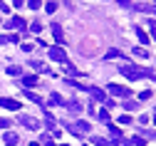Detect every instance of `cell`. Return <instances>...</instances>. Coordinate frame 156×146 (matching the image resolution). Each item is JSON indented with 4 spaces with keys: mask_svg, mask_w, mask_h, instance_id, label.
<instances>
[{
    "mask_svg": "<svg viewBox=\"0 0 156 146\" xmlns=\"http://www.w3.org/2000/svg\"><path fill=\"white\" fill-rule=\"evenodd\" d=\"M52 35H55V40H57V45H62L65 42V30H62V25H57V23H52Z\"/></svg>",
    "mask_w": 156,
    "mask_h": 146,
    "instance_id": "obj_8",
    "label": "cell"
},
{
    "mask_svg": "<svg viewBox=\"0 0 156 146\" xmlns=\"http://www.w3.org/2000/svg\"><path fill=\"white\" fill-rule=\"evenodd\" d=\"M23 3H25V0H12V5H15V8H23Z\"/></svg>",
    "mask_w": 156,
    "mask_h": 146,
    "instance_id": "obj_38",
    "label": "cell"
},
{
    "mask_svg": "<svg viewBox=\"0 0 156 146\" xmlns=\"http://www.w3.org/2000/svg\"><path fill=\"white\" fill-rule=\"evenodd\" d=\"M8 126H10V121L8 119H0V129H8Z\"/></svg>",
    "mask_w": 156,
    "mask_h": 146,
    "instance_id": "obj_35",
    "label": "cell"
},
{
    "mask_svg": "<svg viewBox=\"0 0 156 146\" xmlns=\"http://www.w3.org/2000/svg\"><path fill=\"white\" fill-rule=\"evenodd\" d=\"M114 144H116V146H131V139H116Z\"/></svg>",
    "mask_w": 156,
    "mask_h": 146,
    "instance_id": "obj_31",
    "label": "cell"
},
{
    "mask_svg": "<svg viewBox=\"0 0 156 146\" xmlns=\"http://www.w3.org/2000/svg\"><path fill=\"white\" fill-rule=\"evenodd\" d=\"M57 10V3H47V12H55Z\"/></svg>",
    "mask_w": 156,
    "mask_h": 146,
    "instance_id": "obj_36",
    "label": "cell"
},
{
    "mask_svg": "<svg viewBox=\"0 0 156 146\" xmlns=\"http://www.w3.org/2000/svg\"><path fill=\"white\" fill-rule=\"evenodd\" d=\"M136 37H139V40H141L144 45L149 42V37H146V32H144V27H136Z\"/></svg>",
    "mask_w": 156,
    "mask_h": 146,
    "instance_id": "obj_22",
    "label": "cell"
},
{
    "mask_svg": "<svg viewBox=\"0 0 156 146\" xmlns=\"http://www.w3.org/2000/svg\"><path fill=\"white\" fill-rule=\"evenodd\" d=\"M62 69H65V74H69V77H84L74 65H69V62H62Z\"/></svg>",
    "mask_w": 156,
    "mask_h": 146,
    "instance_id": "obj_11",
    "label": "cell"
},
{
    "mask_svg": "<svg viewBox=\"0 0 156 146\" xmlns=\"http://www.w3.org/2000/svg\"><path fill=\"white\" fill-rule=\"evenodd\" d=\"M30 67L37 69V72H47V77H52V69L45 65V62H40V59H30Z\"/></svg>",
    "mask_w": 156,
    "mask_h": 146,
    "instance_id": "obj_9",
    "label": "cell"
},
{
    "mask_svg": "<svg viewBox=\"0 0 156 146\" xmlns=\"http://www.w3.org/2000/svg\"><path fill=\"white\" fill-rule=\"evenodd\" d=\"M107 92L114 94V97H131V89L122 87V84H107Z\"/></svg>",
    "mask_w": 156,
    "mask_h": 146,
    "instance_id": "obj_4",
    "label": "cell"
},
{
    "mask_svg": "<svg viewBox=\"0 0 156 146\" xmlns=\"http://www.w3.org/2000/svg\"><path fill=\"white\" fill-rule=\"evenodd\" d=\"M8 74H10V77H20V74H23V67L10 65V67H8Z\"/></svg>",
    "mask_w": 156,
    "mask_h": 146,
    "instance_id": "obj_18",
    "label": "cell"
},
{
    "mask_svg": "<svg viewBox=\"0 0 156 146\" xmlns=\"http://www.w3.org/2000/svg\"><path fill=\"white\" fill-rule=\"evenodd\" d=\"M50 104H55V107H65V99L57 94V92H52V94H50Z\"/></svg>",
    "mask_w": 156,
    "mask_h": 146,
    "instance_id": "obj_16",
    "label": "cell"
},
{
    "mask_svg": "<svg viewBox=\"0 0 156 146\" xmlns=\"http://www.w3.org/2000/svg\"><path fill=\"white\" fill-rule=\"evenodd\" d=\"M146 27L151 32V40H156V20H146Z\"/></svg>",
    "mask_w": 156,
    "mask_h": 146,
    "instance_id": "obj_20",
    "label": "cell"
},
{
    "mask_svg": "<svg viewBox=\"0 0 156 146\" xmlns=\"http://www.w3.org/2000/svg\"><path fill=\"white\" fill-rule=\"evenodd\" d=\"M8 42H20V37H17L15 32H8V35L0 37V45H8Z\"/></svg>",
    "mask_w": 156,
    "mask_h": 146,
    "instance_id": "obj_13",
    "label": "cell"
},
{
    "mask_svg": "<svg viewBox=\"0 0 156 146\" xmlns=\"http://www.w3.org/2000/svg\"><path fill=\"white\" fill-rule=\"evenodd\" d=\"M20 124H23L25 129H37V126H40V121H35V119H30V116H23Z\"/></svg>",
    "mask_w": 156,
    "mask_h": 146,
    "instance_id": "obj_12",
    "label": "cell"
},
{
    "mask_svg": "<svg viewBox=\"0 0 156 146\" xmlns=\"http://www.w3.org/2000/svg\"><path fill=\"white\" fill-rule=\"evenodd\" d=\"M47 55L55 59V62H67V52L62 47H47Z\"/></svg>",
    "mask_w": 156,
    "mask_h": 146,
    "instance_id": "obj_5",
    "label": "cell"
},
{
    "mask_svg": "<svg viewBox=\"0 0 156 146\" xmlns=\"http://www.w3.org/2000/svg\"><path fill=\"white\" fill-rule=\"evenodd\" d=\"M99 121L109 124V112H107V109H102V112H99Z\"/></svg>",
    "mask_w": 156,
    "mask_h": 146,
    "instance_id": "obj_30",
    "label": "cell"
},
{
    "mask_svg": "<svg viewBox=\"0 0 156 146\" xmlns=\"http://www.w3.org/2000/svg\"><path fill=\"white\" fill-rule=\"evenodd\" d=\"M65 107H67L69 112H82V104L77 101V99H69V101H65Z\"/></svg>",
    "mask_w": 156,
    "mask_h": 146,
    "instance_id": "obj_15",
    "label": "cell"
},
{
    "mask_svg": "<svg viewBox=\"0 0 156 146\" xmlns=\"http://www.w3.org/2000/svg\"><path fill=\"white\" fill-rule=\"evenodd\" d=\"M25 97H27L30 101H35V104H42V99H40V97H37L35 92H25Z\"/></svg>",
    "mask_w": 156,
    "mask_h": 146,
    "instance_id": "obj_25",
    "label": "cell"
},
{
    "mask_svg": "<svg viewBox=\"0 0 156 146\" xmlns=\"http://www.w3.org/2000/svg\"><path fill=\"white\" fill-rule=\"evenodd\" d=\"M3 141H5V146H17V144H20V136H17L15 131H5Z\"/></svg>",
    "mask_w": 156,
    "mask_h": 146,
    "instance_id": "obj_10",
    "label": "cell"
},
{
    "mask_svg": "<svg viewBox=\"0 0 156 146\" xmlns=\"http://www.w3.org/2000/svg\"><path fill=\"white\" fill-rule=\"evenodd\" d=\"M40 30H42V23H32L30 25V32H40Z\"/></svg>",
    "mask_w": 156,
    "mask_h": 146,
    "instance_id": "obj_32",
    "label": "cell"
},
{
    "mask_svg": "<svg viewBox=\"0 0 156 146\" xmlns=\"http://www.w3.org/2000/svg\"><path fill=\"white\" fill-rule=\"evenodd\" d=\"M139 136H144V139H156V131H146V134H139Z\"/></svg>",
    "mask_w": 156,
    "mask_h": 146,
    "instance_id": "obj_34",
    "label": "cell"
},
{
    "mask_svg": "<svg viewBox=\"0 0 156 146\" xmlns=\"http://www.w3.org/2000/svg\"><path fill=\"white\" fill-rule=\"evenodd\" d=\"M131 144H136V146H144V144H146V139H144V136H139V134H136V136L131 139Z\"/></svg>",
    "mask_w": 156,
    "mask_h": 146,
    "instance_id": "obj_28",
    "label": "cell"
},
{
    "mask_svg": "<svg viewBox=\"0 0 156 146\" xmlns=\"http://www.w3.org/2000/svg\"><path fill=\"white\" fill-rule=\"evenodd\" d=\"M65 126H67V131H72V134H77V136L89 134V124H87V121H72V124L65 121Z\"/></svg>",
    "mask_w": 156,
    "mask_h": 146,
    "instance_id": "obj_2",
    "label": "cell"
},
{
    "mask_svg": "<svg viewBox=\"0 0 156 146\" xmlns=\"http://www.w3.org/2000/svg\"><path fill=\"white\" fill-rule=\"evenodd\" d=\"M89 144L92 146H109V141L104 136H89Z\"/></svg>",
    "mask_w": 156,
    "mask_h": 146,
    "instance_id": "obj_14",
    "label": "cell"
},
{
    "mask_svg": "<svg viewBox=\"0 0 156 146\" xmlns=\"http://www.w3.org/2000/svg\"><path fill=\"white\" fill-rule=\"evenodd\" d=\"M45 146H57V144H52V141H45Z\"/></svg>",
    "mask_w": 156,
    "mask_h": 146,
    "instance_id": "obj_40",
    "label": "cell"
},
{
    "mask_svg": "<svg viewBox=\"0 0 156 146\" xmlns=\"http://www.w3.org/2000/svg\"><path fill=\"white\" fill-rule=\"evenodd\" d=\"M20 50H23V52H32V45H30V42H23Z\"/></svg>",
    "mask_w": 156,
    "mask_h": 146,
    "instance_id": "obj_33",
    "label": "cell"
},
{
    "mask_svg": "<svg viewBox=\"0 0 156 146\" xmlns=\"http://www.w3.org/2000/svg\"><path fill=\"white\" fill-rule=\"evenodd\" d=\"M87 92H89L92 99H97V101H104V104L109 101V99H107V92H102L99 87H87Z\"/></svg>",
    "mask_w": 156,
    "mask_h": 146,
    "instance_id": "obj_7",
    "label": "cell"
},
{
    "mask_svg": "<svg viewBox=\"0 0 156 146\" xmlns=\"http://www.w3.org/2000/svg\"><path fill=\"white\" fill-rule=\"evenodd\" d=\"M0 107H3V109H12V112H17V109H20V101H17V99H8V97H0Z\"/></svg>",
    "mask_w": 156,
    "mask_h": 146,
    "instance_id": "obj_6",
    "label": "cell"
},
{
    "mask_svg": "<svg viewBox=\"0 0 156 146\" xmlns=\"http://www.w3.org/2000/svg\"><path fill=\"white\" fill-rule=\"evenodd\" d=\"M154 3H156V0H154Z\"/></svg>",
    "mask_w": 156,
    "mask_h": 146,
    "instance_id": "obj_42",
    "label": "cell"
},
{
    "mask_svg": "<svg viewBox=\"0 0 156 146\" xmlns=\"http://www.w3.org/2000/svg\"><path fill=\"white\" fill-rule=\"evenodd\" d=\"M23 82H25V84H37V77H32V74H27V77H23Z\"/></svg>",
    "mask_w": 156,
    "mask_h": 146,
    "instance_id": "obj_27",
    "label": "cell"
},
{
    "mask_svg": "<svg viewBox=\"0 0 156 146\" xmlns=\"http://www.w3.org/2000/svg\"><path fill=\"white\" fill-rule=\"evenodd\" d=\"M134 109H139V101L136 99H126L124 101V112H134Z\"/></svg>",
    "mask_w": 156,
    "mask_h": 146,
    "instance_id": "obj_17",
    "label": "cell"
},
{
    "mask_svg": "<svg viewBox=\"0 0 156 146\" xmlns=\"http://www.w3.org/2000/svg\"><path fill=\"white\" fill-rule=\"evenodd\" d=\"M30 146H42V144H37V141H32V144H30Z\"/></svg>",
    "mask_w": 156,
    "mask_h": 146,
    "instance_id": "obj_41",
    "label": "cell"
},
{
    "mask_svg": "<svg viewBox=\"0 0 156 146\" xmlns=\"http://www.w3.org/2000/svg\"><path fill=\"white\" fill-rule=\"evenodd\" d=\"M119 5H131V0H119Z\"/></svg>",
    "mask_w": 156,
    "mask_h": 146,
    "instance_id": "obj_39",
    "label": "cell"
},
{
    "mask_svg": "<svg viewBox=\"0 0 156 146\" xmlns=\"http://www.w3.org/2000/svg\"><path fill=\"white\" fill-rule=\"evenodd\" d=\"M116 57H124L119 50H107V59H116Z\"/></svg>",
    "mask_w": 156,
    "mask_h": 146,
    "instance_id": "obj_24",
    "label": "cell"
},
{
    "mask_svg": "<svg viewBox=\"0 0 156 146\" xmlns=\"http://www.w3.org/2000/svg\"><path fill=\"white\" fill-rule=\"evenodd\" d=\"M131 52H134L136 57H151V55H149V50H144V47H134Z\"/></svg>",
    "mask_w": 156,
    "mask_h": 146,
    "instance_id": "obj_21",
    "label": "cell"
},
{
    "mask_svg": "<svg viewBox=\"0 0 156 146\" xmlns=\"http://www.w3.org/2000/svg\"><path fill=\"white\" fill-rule=\"evenodd\" d=\"M45 126L55 131V119H52V114H50V112H47V116H45Z\"/></svg>",
    "mask_w": 156,
    "mask_h": 146,
    "instance_id": "obj_23",
    "label": "cell"
},
{
    "mask_svg": "<svg viewBox=\"0 0 156 146\" xmlns=\"http://www.w3.org/2000/svg\"><path fill=\"white\" fill-rule=\"evenodd\" d=\"M151 97H154V94H151L149 89H144V92L139 94V101H146V99H151Z\"/></svg>",
    "mask_w": 156,
    "mask_h": 146,
    "instance_id": "obj_29",
    "label": "cell"
},
{
    "mask_svg": "<svg viewBox=\"0 0 156 146\" xmlns=\"http://www.w3.org/2000/svg\"><path fill=\"white\" fill-rule=\"evenodd\" d=\"M122 74L124 77H129V79H154L156 82V72H151V69H146V67H136V65H124L122 67Z\"/></svg>",
    "mask_w": 156,
    "mask_h": 146,
    "instance_id": "obj_1",
    "label": "cell"
},
{
    "mask_svg": "<svg viewBox=\"0 0 156 146\" xmlns=\"http://www.w3.org/2000/svg\"><path fill=\"white\" fill-rule=\"evenodd\" d=\"M27 8H30V10H37V8H42V0H27Z\"/></svg>",
    "mask_w": 156,
    "mask_h": 146,
    "instance_id": "obj_26",
    "label": "cell"
},
{
    "mask_svg": "<svg viewBox=\"0 0 156 146\" xmlns=\"http://www.w3.org/2000/svg\"><path fill=\"white\" fill-rule=\"evenodd\" d=\"M119 121H122V124H131V116H126V114H124V116H119Z\"/></svg>",
    "mask_w": 156,
    "mask_h": 146,
    "instance_id": "obj_37",
    "label": "cell"
},
{
    "mask_svg": "<svg viewBox=\"0 0 156 146\" xmlns=\"http://www.w3.org/2000/svg\"><path fill=\"white\" fill-rule=\"evenodd\" d=\"M107 126H109V131H112L114 141H116V139H122V129H119V126H114V124H107Z\"/></svg>",
    "mask_w": 156,
    "mask_h": 146,
    "instance_id": "obj_19",
    "label": "cell"
},
{
    "mask_svg": "<svg viewBox=\"0 0 156 146\" xmlns=\"http://www.w3.org/2000/svg\"><path fill=\"white\" fill-rule=\"evenodd\" d=\"M5 27H8V30H25V27H27V23H25L20 15H12L8 23H5Z\"/></svg>",
    "mask_w": 156,
    "mask_h": 146,
    "instance_id": "obj_3",
    "label": "cell"
}]
</instances>
